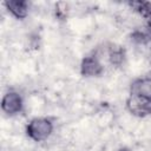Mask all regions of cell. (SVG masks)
Returning <instances> with one entry per match:
<instances>
[{
	"instance_id": "obj_1",
	"label": "cell",
	"mask_w": 151,
	"mask_h": 151,
	"mask_svg": "<svg viewBox=\"0 0 151 151\" xmlns=\"http://www.w3.org/2000/svg\"><path fill=\"white\" fill-rule=\"evenodd\" d=\"M51 132H52V124L50 123V120L44 118H35L27 126V133L32 139L37 142L47 139Z\"/></svg>"
},
{
	"instance_id": "obj_2",
	"label": "cell",
	"mask_w": 151,
	"mask_h": 151,
	"mask_svg": "<svg viewBox=\"0 0 151 151\" xmlns=\"http://www.w3.org/2000/svg\"><path fill=\"white\" fill-rule=\"evenodd\" d=\"M129 109L134 114L144 116L151 113V97L142 94H132L127 101Z\"/></svg>"
},
{
	"instance_id": "obj_3",
	"label": "cell",
	"mask_w": 151,
	"mask_h": 151,
	"mask_svg": "<svg viewBox=\"0 0 151 151\" xmlns=\"http://www.w3.org/2000/svg\"><path fill=\"white\" fill-rule=\"evenodd\" d=\"M2 110L9 114L18 113L21 110V98L18 93L9 92L2 99Z\"/></svg>"
},
{
	"instance_id": "obj_4",
	"label": "cell",
	"mask_w": 151,
	"mask_h": 151,
	"mask_svg": "<svg viewBox=\"0 0 151 151\" xmlns=\"http://www.w3.org/2000/svg\"><path fill=\"white\" fill-rule=\"evenodd\" d=\"M103 67L94 57H87L81 63V72L85 76H98Z\"/></svg>"
},
{
	"instance_id": "obj_5",
	"label": "cell",
	"mask_w": 151,
	"mask_h": 151,
	"mask_svg": "<svg viewBox=\"0 0 151 151\" xmlns=\"http://www.w3.org/2000/svg\"><path fill=\"white\" fill-rule=\"evenodd\" d=\"M6 6L17 18H25L27 14V4L25 1L9 0L6 1Z\"/></svg>"
},
{
	"instance_id": "obj_6",
	"label": "cell",
	"mask_w": 151,
	"mask_h": 151,
	"mask_svg": "<svg viewBox=\"0 0 151 151\" xmlns=\"http://www.w3.org/2000/svg\"><path fill=\"white\" fill-rule=\"evenodd\" d=\"M119 151H127L126 149H123V150H119Z\"/></svg>"
}]
</instances>
